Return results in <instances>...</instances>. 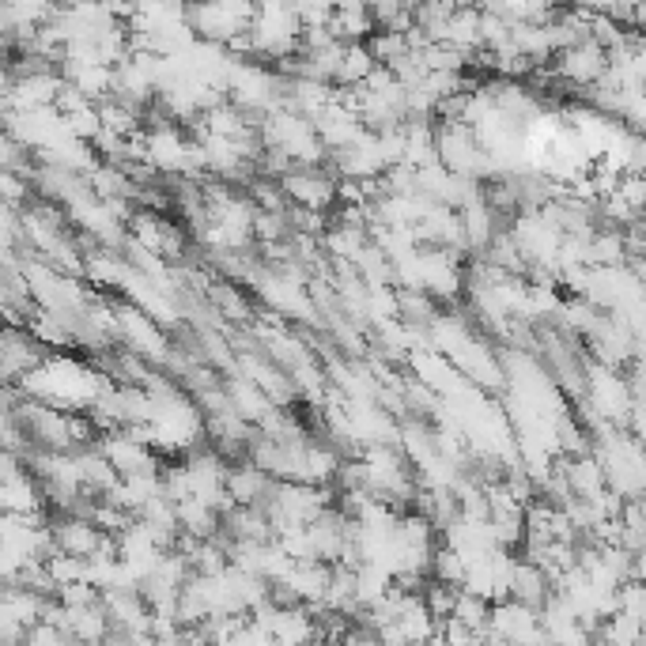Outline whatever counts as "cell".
Wrapping results in <instances>:
<instances>
[{"mask_svg":"<svg viewBox=\"0 0 646 646\" xmlns=\"http://www.w3.org/2000/svg\"><path fill=\"white\" fill-rule=\"evenodd\" d=\"M276 182H280L284 197L295 208H310V212H325L329 204L337 201V186H340V178H329L318 167H291Z\"/></svg>","mask_w":646,"mask_h":646,"instance_id":"obj_3","label":"cell"},{"mask_svg":"<svg viewBox=\"0 0 646 646\" xmlns=\"http://www.w3.org/2000/svg\"><path fill=\"white\" fill-rule=\"evenodd\" d=\"M257 8L246 4H212V8H189V27L208 38L212 46H231L235 38L254 31Z\"/></svg>","mask_w":646,"mask_h":646,"instance_id":"obj_2","label":"cell"},{"mask_svg":"<svg viewBox=\"0 0 646 646\" xmlns=\"http://www.w3.org/2000/svg\"><path fill=\"white\" fill-rule=\"evenodd\" d=\"M624 257V238L609 231V235L590 238V261H605V265H616Z\"/></svg>","mask_w":646,"mask_h":646,"instance_id":"obj_6","label":"cell"},{"mask_svg":"<svg viewBox=\"0 0 646 646\" xmlns=\"http://www.w3.org/2000/svg\"><path fill=\"white\" fill-rule=\"evenodd\" d=\"M556 72H560L563 80H575V84H601L609 76V50L597 46L594 38H586V42H578V46L560 53Z\"/></svg>","mask_w":646,"mask_h":646,"instance_id":"obj_5","label":"cell"},{"mask_svg":"<svg viewBox=\"0 0 646 646\" xmlns=\"http://www.w3.org/2000/svg\"><path fill=\"white\" fill-rule=\"evenodd\" d=\"M0 363H4V382H8V390H16V386H23V378H31V374L46 363V352H42V344H38L31 333L8 329V333H4V344H0Z\"/></svg>","mask_w":646,"mask_h":646,"instance_id":"obj_4","label":"cell"},{"mask_svg":"<svg viewBox=\"0 0 646 646\" xmlns=\"http://www.w3.org/2000/svg\"><path fill=\"white\" fill-rule=\"evenodd\" d=\"M639 269H643V280H646V261H639Z\"/></svg>","mask_w":646,"mask_h":646,"instance_id":"obj_7","label":"cell"},{"mask_svg":"<svg viewBox=\"0 0 646 646\" xmlns=\"http://www.w3.org/2000/svg\"><path fill=\"white\" fill-rule=\"evenodd\" d=\"M114 386H118V382H110V378L102 371H95V367H84L80 359L50 356L31 378H23L19 390H23L27 401L72 412V408H95Z\"/></svg>","mask_w":646,"mask_h":646,"instance_id":"obj_1","label":"cell"}]
</instances>
